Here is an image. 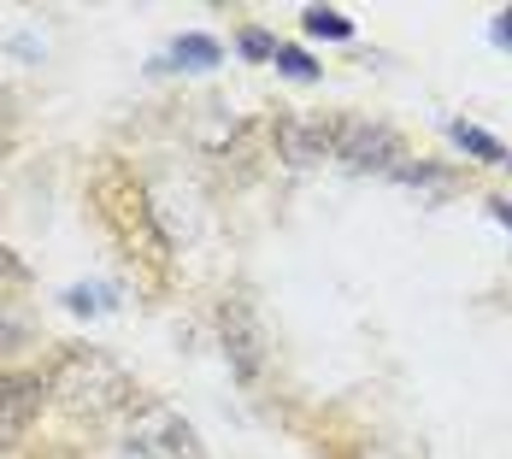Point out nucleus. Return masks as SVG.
Listing matches in <instances>:
<instances>
[{"label": "nucleus", "mask_w": 512, "mask_h": 459, "mask_svg": "<svg viewBox=\"0 0 512 459\" xmlns=\"http://www.w3.org/2000/svg\"><path fill=\"white\" fill-rule=\"evenodd\" d=\"M130 448H136L142 459H206L195 424H189L183 412H171V407H142L136 412Z\"/></svg>", "instance_id": "obj_2"}, {"label": "nucleus", "mask_w": 512, "mask_h": 459, "mask_svg": "<svg viewBox=\"0 0 512 459\" xmlns=\"http://www.w3.org/2000/svg\"><path fill=\"white\" fill-rule=\"evenodd\" d=\"M65 306H71L77 318H95V312L112 306V289H106V283H71V289H65Z\"/></svg>", "instance_id": "obj_10"}, {"label": "nucleus", "mask_w": 512, "mask_h": 459, "mask_svg": "<svg viewBox=\"0 0 512 459\" xmlns=\"http://www.w3.org/2000/svg\"><path fill=\"white\" fill-rule=\"evenodd\" d=\"M224 348H230V365H236V377L242 383H254L259 377V324L254 312H248V301H230L224 306Z\"/></svg>", "instance_id": "obj_5"}, {"label": "nucleus", "mask_w": 512, "mask_h": 459, "mask_svg": "<svg viewBox=\"0 0 512 459\" xmlns=\"http://www.w3.org/2000/svg\"><path fill=\"white\" fill-rule=\"evenodd\" d=\"M171 59H177L183 71H212V65L224 59V48H218L212 36H177V42H171Z\"/></svg>", "instance_id": "obj_8"}, {"label": "nucleus", "mask_w": 512, "mask_h": 459, "mask_svg": "<svg viewBox=\"0 0 512 459\" xmlns=\"http://www.w3.org/2000/svg\"><path fill=\"white\" fill-rule=\"evenodd\" d=\"M489 212H495V218H501V224L512 230V201H489Z\"/></svg>", "instance_id": "obj_15"}, {"label": "nucleus", "mask_w": 512, "mask_h": 459, "mask_svg": "<svg viewBox=\"0 0 512 459\" xmlns=\"http://www.w3.org/2000/svg\"><path fill=\"white\" fill-rule=\"evenodd\" d=\"M48 395H59V407L77 412V418H106V412L124 407L136 389H130L124 365H112L106 354H89V348H77V354L59 359V371H53Z\"/></svg>", "instance_id": "obj_1"}, {"label": "nucleus", "mask_w": 512, "mask_h": 459, "mask_svg": "<svg viewBox=\"0 0 512 459\" xmlns=\"http://www.w3.org/2000/svg\"><path fill=\"white\" fill-rule=\"evenodd\" d=\"M42 395H48L42 377H0V448H12L30 430V418L42 412Z\"/></svg>", "instance_id": "obj_4"}, {"label": "nucleus", "mask_w": 512, "mask_h": 459, "mask_svg": "<svg viewBox=\"0 0 512 459\" xmlns=\"http://www.w3.org/2000/svg\"><path fill=\"white\" fill-rule=\"evenodd\" d=\"M277 71L295 77V83H312V77H318V65H312L301 48H289V42H277Z\"/></svg>", "instance_id": "obj_11"}, {"label": "nucleus", "mask_w": 512, "mask_h": 459, "mask_svg": "<svg viewBox=\"0 0 512 459\" xmlns=\"http://www.w3.org/2000/svg\"><path fill=\"white\" fill-rule=\"evenodd\" d=\"M448 136H454V148H465L471 159H483V165H512L507 159V148L489 136V130H477V124H465V118H454L448 124Z\"/></svg>", "instance_id": "obj_7"}, {"label": "nucleus", "mask_w": 512, "mask_h": 459, "mask_svg": "<svg viewBox=\"0 0 512 459\" xmlns=\"http://www.w3.org/2000/svg\"><path fill=\"white\" fill-rule=\"evenodd\" d=\"M24 336H30V330H24V318L0 306V354H12V348H24Z\"/></svg>", "instance_id": "obj_12"}, {"label": "nucleus", "mask_w": 512, "mask_h": 459, "mask_svg": "<svg viewBox=\"0 0 512 459\" xmlns=\"http://www.w3.org/2000/svg\"><path fill=\"white\" fill-rule=\"evenodd\" d=\"M495 42L512 48V6H507V12H495Z\"/></svg>", "instance_id": "obj_14"}, {"label": "nucleus", "mask_w": 512, "mask_h": 459, "mask_svg": "<svg viewBox=\"0 0 512 459\" xmlns=\"http://www.w3.org/2000/svg\"><path fill=\"white\" fill-rule=\"evenodd\" d=\"M242 53H248V59H277V42H271L265 30H242Z\"/></svg>", "instance_id": "obj_13"}, {"label": "nucleus", "mask_w": 512, "mask_h": 459, "mask_svg": "<svg viewBox=\"0 0 512 459\" xmlns=\"http://www.w3.org/2000/svg\"><path fill=\"white\" fill-rule=\"evenodd\" d=\"M277 142H283V159L289 165H318L324 153H336V124H324V118H283V130H277Z\"/></svg>", "instance_id": "obj_6"}, {"label": "nucleus", "mask_w": 512, "mask_h": 459, "mask_svg": "<svg viewBox=\"0 0 512 459\" xmlns=\"http://www.w3.org/2000/svg\"><path fill=\"white\" fill-rule=\"evenodd\" d=\"M336 159L348 165V171H401V136L389 130V124H371V118H342L336 124Z\"/></svg>", "instance_id": "obj_3"}, {"label": "nucleus", "mask_w": 512, "mask_h": 459, "mask_svg": "<svg viewBox=\"0 0 512 459\" xmlns=\"http://www.w3.org/2000/svg\"><path fill=\"white\" fill-rule=\"evenodd\" d=\"M301 24H307V36H330V42H348V36H354V18L336 12V6H307Z\"/></svg>", "instance_id": "obj_9"}]
</instances>
